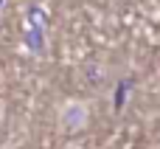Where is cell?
<instances>
[{
    "label": "cell",
    "instance_id": "obj_3",
    "mask_svg": "<svg viewBox=\"0 0 160 149\" xmlns=\"http://www.w3.org/2000/svg\"><path fill=\"white\" fill-rule=\"evenodd\" d=\"M84 76H87L90 87H101V82L107 79V68L101 62H90V65H84Z\"/></svg>",
    "mask_w": 160,
    "mask_h": 149
},
{
    "label": "cell",
    "instance_id": "obj_2",
    "mask_svg": "<svg viewBox=\"0 0 160 149\" xmlns=\"http://www.w3.org/2000/svg\"><path fill=\"white\" fill-rule=\"evenodd\" d=\"M132 90H135V82H132L129 76H121V79L115 82V87H112V110H115V113L124 110V104L129 101Z\"/></svg>",
    "mask_w": 160,
    "mask_h": 149
},
{
    "label": "cell",
    "instance_id": "obj_1",
    "mask_svg": "<svg viewBox=\"0 0 160 149\" xmlns=\"http://www.w3.org/2000/svg\"><path fill=\"white\" fill-rule=\"evenodd\" d=\"M90 121V107L82 99H68L59 107V127L65 132H79L82 127H87Z\"/></svg>",
    "mask_w": 160,
    "mask_h": 149
}]
</instances>
